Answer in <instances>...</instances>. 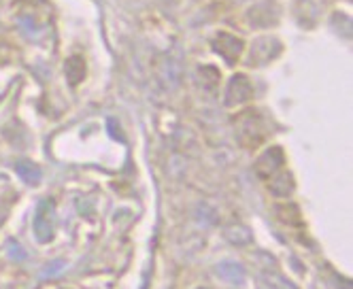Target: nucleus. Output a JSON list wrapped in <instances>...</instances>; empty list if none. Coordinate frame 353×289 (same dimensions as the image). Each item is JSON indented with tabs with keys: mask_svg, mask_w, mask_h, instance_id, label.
<instances>
[{
	"mask_svg": "<svg viewBox=\"0 0 353 289\" xmlns=\"http://www.w3.org/2000/svg\"><path fill=\"white\" fill-rule=\"evenodd\" d=\"M236 132L243 145L256 147L264 139V126L256 111H247L236 119Z\"/></svg>",
	"mask_w": 353,
	"mask_h": 289,
	"instance_id": "nucleus-1",
	"label": "nucleus"
},
{
	"mask_svg": "<svg viewBox=\"0 0 353 289\" xmlns=\"http://www.w3.org/2000/svg\"><path fill=\"white\" fill-rule=\"evenodd\" d=\"M52 213H54V204L49 200H43L37 206V215H34V236L41 243H47L54 234L52 226Z\"/></svg>",
	"mask_w": 353,
	"mask_h": 289,
	"instance_id": "nucleus-2",
	"label": "nucleus"
},
{
	"mask_svg": "<svg viewBox=\"0 0 353 289\" xmlns=\"http://www.w3.org/2000/svg\"><path fill=\"white\" fill-rule=\"evenodd\" d=\"M283 166V151L279 147H272L268 151H264L258 162H256V172L262 177V179H270L272 175H276Z\"/></svg>",
	"mask_w": 353,
	"mask_h": 289,
	"instance_id": "nucleus-3",
	"label": "nucleus"
},
{
	"mask_svg": "<svg viewBox=\"0 0 353 289\" xmlns=\"http://www.w3.org/2000/svg\"><path fill=\"white\" fill-rule=\"evenodd\" d=\"M213 47L217 49V54L225 60V62H230L234 64L241 56V51H243V41L228 34V32H221L219 37H215L213 41Z\"/></svg>",
	"mask_w": 353,
	"mask_h": 289,
	"instance_id": "nucleus-4",
	"label": "nucleus"
},
{
	"mask_svg": "<svg viewBox=\"0 0 353 289\" xmlns=\"http://www.w3.org/2000/svg\"><path fill=\"white\" fill-rule=\"evenodd\" d=\"M249 98H251L249 79L243 74L232 77V81L228 83V90H225V104H228V107H236V104H243Z\"/></svg>",
	"mask_w": 353,
	"mask_h": 289,
	"instance_id": "nucleus-5",
	"label": "nucleus"
},
{
	"mask_svg": "<svg viewBox=\"0 0 353 289\" xmlns=\"http://www.w3.org/2000/svg\"><path fill=\"white\" fill-rule=\"evenodd\" d=\"M276 54H279V43H276L274 39H258L254 43V49H251V60L262 64V62H270Z\"/></svg>",
	"mask_w": 353,
	"mask_h": 289,
	"instance_id": "nucleus-6",
	"label": "nucleus"
},
{
	"mask_svg": "<svg viewBox=\"0 0 353 289\" xmlns=\"http://www.w3.org/2000/svg\"><path fill=\"white\" fill-rule=\"evenodd\" d=\"M270 194L276 196V198H290L292 192H294V179L290 172H276L270 177Z\"/></svg>",
	"mask_w": 353,
	"mask_h": 289,
	"instance_id": "nucleus-7",
	"label": "nucleus"
},
{
	"mask_svg": "<svg viewBox=\"0 0 353 289\" xmlns=\"http://www.w3.org/2000/svg\"><path fill=\"white\" fill-rule=\"evenodd\" d=\"M217 275L225 281H230L234 285L243 283L245 281V270L239 266V264H230V261H225V264H219L217 266Z\"/></svg>",
	"mask_w": 353,
	"mask_h": 289,
	"instance_id": "nucleus-8",
	"label": "nucleus"
},
{
	"mask_svg": "<svg viewBox=\"0 0 353 289\" xmlns=\"http://www.w3.org/2000/svg\"><path fill=\"white\" fill-rule=\"evenodd\" d=\"M15 172L26 183H39L41 181V168L32 162H17Z\"/></svg>",
	"mask_w": 353,
	"mask_h": 289,
	"instance_id": "nucleus-9",
	"label": "nucleus"
},
{
	"mask_svg": "<svg viewBox=\"0 0 353 289\" xmlns=\"http://www.w3.org/2000/svg\"><path fill=\"white\" fill-rule=\"evenodd\" d=\"M223 234H225V239H228L232 245H247V243H251V232L247 228H243V226H230Z\"/></svg>",
	"mask_w": 353,
	"mask_h": 289,
	"instance_id": "nucleus-10",
	"label": "nucleus"
},
{
	"mask_svg": "<svg viewBox=\"0 0 353 289\" xmlns=\"http://www.w3.org/2000/svg\"><path fill=\"white\" fill-rule=\"evenodd\" d=\"M262 275H264V281H266V285H268L270 289H296L285 277H281L274 268H272V270H264Z\"/></svg>",
	"mask_w": 353,
	"mask_h": 289,
	"instance_id": "nucleus-11",
	"label": "nucleus"
},
{
	"mask_svg": "<svg viewBox=\"0 0 353 289\" xmlns=\"http://www.w3.org/2000/svg\"><path fill=\"white\" fill-rule=\"evenodd\" d=\"M66 74H68V81H70L72 86H77V83L81 81V79H83V74H85L83 62H81L79 58L68 60V62H66Z\"/></svg>",
	"mask_w": 353,
	"mask_h": 289,
	"instance_id": "nucleus-12",
	"label": "nucleus"
},
{
	"mask_svg": "<svg viewBox=\"0 0 353 289\" xmlns=\"http://www.w3.org/2000/svg\"><path fill=\"white\" fill-rule=\"evenodd\" d=\"M276 213H279V219L285 223H300V215H298V208L292 204L285 206H276Z\"/></svg>",
	"mask_w": 353,
	"mask_h": 289,
	"instance_id": "nucleus-13",
	"label": "nucleus"
}]
</instances>
